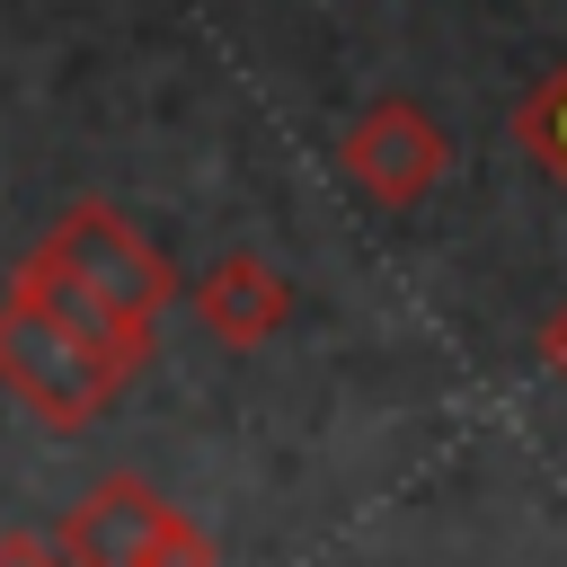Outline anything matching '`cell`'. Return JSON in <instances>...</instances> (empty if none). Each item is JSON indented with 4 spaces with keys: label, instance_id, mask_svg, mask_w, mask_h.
Masks as SVG:
<instances>
[{
    "label": "cell",
    "instance_id": "cell-9",
    "mask_svg": "<svg viewBox=\"0 0 567 567\" xmlns=\"http://www.w3.org/2000/svg\"><path fill=\"white\" fill-rule=\"evenodd\" d=\"M0 567H71V549H62V532L44 540V532H0Z\"/></svg>",
    "mask_w": 567,
    "mask_h": 567
},
{
    "label": "cell",
    "instance_id": "cell-8",
    "mask_svg": "<svg viewBox=\"0 0 567 567\" xmlns=\"http://www.w3.org/2000/svg\"><path fill=\"white\" fill-rule=\"evenodd\" d=\"M151 567H221V549H213V532H204L195 514H168V532H159Z\"/></svg>",
    "mask_w": 567,
    "mask_h": 567
},
{
    "label": "cell",
    "instance_id": "cell-5",
    "mask_svg": "<svg viewBox=\"0 0 567 567\" xmlns=\"http://www.w3.org/2000/svg\"><path fill=\"white\" fill-rule=\"evenodd\" d=\"M195 319H204V337H221V346H266L284 319H292V284H284V266H266L257 248H230V257H213L204 275H195Z\"/></svg>",
    "mask_w": 567,
    "mask_h": 567
},
{
    "label": "cell",
    "instance_id": "cell-1",
    "mask_svg": "<svg viewBox=\"0 0 567 567\" xmlns=\"http://www.w3.org/2000/svg\"><path fill=\"white\" fill-rule=\"evenodd\" d=\"M133 372L115 354H97L89 337H71L62 319H44L18 284L0 292V390H18L44 425H89Z\"/></svg>",
    "mask_w": 567,
    "mask_h": 567
},
{
    "label": "cell",
    "instance_id": "cell-6",
    "mask_svg": "<svg viewBox=\"0 0 567 567\" xmlns=\"http://www.w3.org/2000/svg\"><path fill=\"white\" fill-rule=\"evenodd\" d=\"M9 284H18V292L44 310V319H62V328H71V337H89L97 354H115L124 372H142V363H151V328H133V319H124L106 292H89V284H80L71 266H53L44 248H27Z\"/></svg>",
    "mask_w": 567,
    "mask_h": 567
},
{
    "label": "cell",
    "instance_id": "cell-4",
    "mask_svg": "<svg viewBox=\"0 0 567 567\" xmlns=\"http://www.w3.org/2000/svg\"><path fill=\"white\" fill-rule=\"evenodd\" d=\"M168 514H177V505H168L151 478L115 470V478H97V487L62 514V549H71V567H151Z\"/></svg>",
    "mask_w": 567,
    "mask_h": 567
},
{
    "label": "cell",
    "instance_id": "cell-10",
    "mask_svg": "<svg viewBox=\"0 0 567 567\" xmlns=\"http://www.w3.org/2000/svg\"><path fill=\"white\" fill-rule=\"evenodd\" d=\"M540 372H549V381L567 390V301H558V310L540 319Z\"/></svg>",
    "mask_w": 567,
    "mask_h": 567
},
{
    "label": "cell",
    "instance_id": "cell-2",
    "mask_svg": "<svg viewBox=\"0 0 567 567\" xmlns=\"http://www.w3.org/2000/svg\"><path fill=\"white\" fill-rule=\"evenodd\" d=\"M452 168V142L443 124L408 97V89H381L372 106H354V124L337 133V177L372 204V213H416Z\"/></svg>",
    "mask_w": 567,
    "mask_h": 567
},
{
    "label": "cell",
    "instance_id": "cell-3",
    "mask_svg": "<svg viewBox=\"0 0 567 567\" xmlns=\"http://www.w3.org/2000/svg\"><path fill=\"white\" fill-rule=\"evenodd\" d=\"M35 248H44L53 266H71L89 292H106V301H115L133 328H151V319L177 301L168 257H159V248H151V239H142V230H133L115 204H71V213H62V221H53Z\"/></svg>",
    "mask_w": 567,
    "mask_h": 567
},
{
    "label": "cell",
    "instance_id": "cell-7",
    "mask_svg": "<svg viewBox=\"0 0 567 567\" xmlns=\"http://www.w3.org/2000/svg\"><path fill=\"white\" fill-rule=\"evenodd\" d=\"M514 142L567 186V62H558L549 80H532V97L514 106Z\"/></svg>",
    "mask_w": 567,
    "mask_h": 567
}]
</instances>
